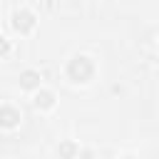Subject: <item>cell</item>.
<instances>
[{
  "label": "cell",
  "mask_w": 159,
  "mask_h": 159,
  "mask_svg": "<svg viewBox=\"0 0 159 159\" xmlns=\"http://www.w3.org/2000/svg\"><path fill=\"white\" fill-rule=\"evenodd\" d=\"M35 82V75H25V85H33Z\"/></svg>",
  "instance_id": "obj_1"
}]
</instances>
